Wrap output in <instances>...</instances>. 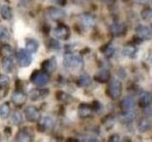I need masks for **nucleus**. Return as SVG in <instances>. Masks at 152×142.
<instances>
[{
    "label": "nucleus",
    "mask_w": 152,
    "mask_h": 142,
    "mask_svg": "<svg viewBox=\"0 0 152 142\" xmlns=\"http://www.w3.org/2000/svg\"><path fill=\"white\" fill-rule=\"evenodd\" d=\"M63 64L66 67L72 69H80L83 67L84 61L82 57L73 54H66L63 58Z\"/></svg>",
    "instance_id": "obj_1"
},
{
    "label": "nucleus",
    "mask_w": 152,
    "mask_h": 142,
    "mask_svg": "<svg viewBox=\"0 0 152 142\" xmlns=\"http://www.w3.org/2000/svg\"><path fill=\"white\" fill-rule=\"evenodd\" d=\"M16 61L20 67H27L32 62V56L31 52H28L26 49H18L16 53Z\"/></svg>",
    "instance_id": "obj_2"
},
{
    "label": "nucleus",
    "mask_w": 152,
    "mask_h": 142,
    "mask_svg": "<svg viewBox=\"0 0 152 142\" xmlns=\"http://www.w3.org/2000/svg\"><path fill=\"white\" fill-rule=\"evenodd\" d=\"M50 75L46 71L36 70L31 76V82L35 85H45L49 83Z\"/></svg>",
    "instance_id": "obj_3"
},
{
    "label": "nucleus",
    "mask_w": 152,
    "mask_h": 142,
    "mask_svg": "<svg viewBox=\"0 0 152 142\" xmlns=\"http://www.w3.org/2000/svg\"><path fill=\"white\" fill-rule=\"evenodd\" d=\"M108 96L112 99H117L122 94V83L117 79H112L107 89Z\"/></svg>",
    "instance_id": "obj_4"
},
{
    "label": "nucleus",
    "mask_w": 152,
    "mask_h": 142,
    "mask_svg": "<svg viewBox=\"0 0 152 142\" xmlns=\"http://www.w3.org/2000/svg\"><path fill=\"white\" fill-rule=\"evenodd\" d=\"M45 15L47 18L50 19L52 21H58L61 19H64L66 17V12L63 9L58 8H48L45 12Z\"/></svg>",
    "instance_id": "obj_5"
},
{
    "label": "nucleus",
    "mask_w": 152,
    "mask_h": 142,
    "mask_svg": "<svg viewBox=\"0 0 152 142\" xmlns=\"http://www.w3.org/2000/svg\"><path fill=\"white\" fill-rule=\"evenodd\" d=\"M50 90L48 88H36V89H32L30 91L28 94V98H30L32 101H42L45 98L49 96Z\"/></svg>",
    "instance_id": "obj_6"
},
{
    "label": "nucleus",
    "mask_w": 152,
    "mask_h": 142,
    "mask_svg": "<svg viewBox=\"0 0 152 142\" xmlns=\"http://www.w3.org/2000/svg\"><path fill=\"white\" fill-rule=\"evenodd\" d=\"M53 35L59 40H68L70 35V30L68 26L61 24L53 30Z\"/></svg>",
    "instance_id": "obj_7"
},
{
    "label": "nucleus",
    "mask_w": 152,
    "mask_h": 142,
    "mask_svg": "<svg viewBox=\"0 0 152 142\" xmlns=\"http://www.w3.org/2000/svg\"><path fill=\"white\" fill-rule=\"evenodd\" d=\"M136 36L141 40H149L152 38V31L146 26L140 25L135 30Z\"/></svg>",
    "instance_id": "obj_8"
},
{
    "label": "nucleus",
    "mask_w": 152,
    "mask_h": 142,
    "mask_svg": "<svg viewBox=\"0 0 152 142\" xmlns=\"http://www.w3.org/2000/svg\"><path fill=\"white\" fill-rule=\"evenodd\" d=\"M25 116L27 120L35 122L40 118V112L35 106H28L25 109Z\"/></svg>",
    "instance_id": "obj_9"
},
{
    "label": "nucleus",
    "mask_w": 152,
    "mask_h": 142,
    "mask_svg": "<svg viewBox=\"0 0 152 142\" xmlns=\"http://www.w3.org/2000/svg\"><path fill=\"white\" fill-rule=\"evenodd\" d=\"M53 120L50 117H43L39 118V122H38V129L40 132H46L48 130L52 129L53 127Z\"/></svg>",
    "instance_id": "obj_10"
},
{
    "label": "nucleus",
    "mask_w": 152,
    "mask_h": 142,
    "mask_svg": "<svg viewBox=\"0 0 152 142\" xmlns=\"http://www.w3.org/2000/svg\"><path fill=\"white\" fill-rule=\"evenodd\" d=\"M42 67L44 69V71L49 73H52L54 72L57 68V61L54 57H51L50 59H48L46 61H44L42 63Z\"/></svg>",
    "instance_id": "obj_11"
},
{
    "label": "nucleus",
    "mask_w": 152,
    "mask_h": 142,
    "mask_svg": "<svg viewBox=\"0 0 152 142\" xmlns=\"http://www.w3.org/2000/svg\"><path fill=\"white\" fill-rule=\"evenodd\" d=\"M27 98H28L27 95L23 91H20V90L14 91L12 95V101L16 105H22V104H24L27 101Z\"/></svg>",
    "instance_id": "obj_12"
},
{
    "label": "nucleus",
    "mask_w": 152,
    "mask_h": 142,
    "mask_svg": "<svg viewBox=\"0 0 152 142\" xmlns=\"http://www.w3.org/2000/svg\"><path fill=\"white\" fill-rule=\"evenodd\" d=\"M125 31H126V26L122 23H114L110 26V32L115 37L123 35Z\"/></svg>",
    "instance_id": "obj_13"
},
{
    "label": "nucleus",
    "mask_w": 152,
    "mask_h": 142,
    "mask_svg": "<svg viewBox=\"0 0 152 142\" xmlns=\"http://www.w3.org/2000/svg\"><path fill=\"white\" fill-rule=\"evenodd\" d=\"M2 68L6 73H12L14 68L13 60L11 58V56H5L2 59Z\"/></svg>",
    "instance_id": "obj_14"
},
{
    "label": "nucleus",
    "mask_w": 152,
    "mask_h": 142,
    "mask_svg": "<svg viewBox=\"0 0 152 142\" xmlns=\"http://www.w3.org/2000/svg\"><path fill=\"white\" fill-rule=\"evenodd\" d=\"M25 47L26 49L31 52V53H35L39 49V43L37 40L32 39V38H28L25 42Z\"/></svg>",
    "instance_id": "obj_15"
},
{
    "label": "nucleus",
    "mask_w": 152,
    "mask_h": 142,
    "mask_svg": "<svg viewBox=\"0 0 152 142\" xmlns=\"http://www.w3.org/2000/svg\"><path fill=\"white\" fill-rule=\"evenodd\" d=\"M151 128V122L148 118L146 117H142L140 118L137 122V129L141 133L147 132Z\"/></svg>",
    "instance_id": "obj_16"
},
{
    "label": "nucleus",
    "mask_w": 152,
    "mask_h": 142,
    "mask_svg": "<svg viewBox=\"0 0 152 142\" xmlns=\"http://www.w3.org/2000/svg\"><path fill=\"white\" fill-rule=\"evenodd\" d=\"M152 102V95L148 92H145L139 99V105L142 108L148 107Z\"/></svg>",
    "instance_id": "obj_17"
},
{
    "label": "nucleus",
    "mask_w": 152,
    "mask_h": 142,
    "mask_svg": "<svg viewBox=\"0 0 152 142\" xmlns=\"http://www.w3.org/2000/svg\"><path fill=\"white\" fill-rule=\"evenodd\" d=\"M91 112H92V108L90 107L88 104H81L79 106L78 109V116L82 118H86V117H88L91 115Z\"/></svg>",
    "instance_id": "obj_18"
},
{
    "label": "nucleus",
    "mask_w": 152,
    "mask_h": 142,
    "mask_svg": "<svg viewBox=\"0 0 152 142\" xmlns=\"http://www.w3.org/2000/svg\"><path fill=\"white\" fill-rule=\"evenodd\" d=\"M94 78L99 83H107L110 78V73H109V70L107 69H102L95 75Z\"/></svg>",
    "instance_id": "obj_19"
},
{
    "label": "nucleus",
    "mask_w": 152,
    "mask_h": 142,
    "mask_svg": "<svg viewBox=\"0 0 152 142\" xmlns=\"http://www.w3.org/2000/svg\"><path fill=\"white\" fill-rule=\"evenodd\" d=\"M81 19V22L82 24L87 28H90L92 27L94 24H95V18L89 13H84L82 15L80 16Z\"/></svg>",
    "instance_id": "obj_20"
},
{
    "label": "nucleus",
    "mask_w": 152,
    "mask_h": 142,
    "mask_svg": "<svg viewBox=\"0 0 152 142\" xmlns=\"http://www.w3.org/2000/svg\"><path fill=\"white\" fill-rule=\"evenodd\" d=\"M120 120L123 123H130L135 118V113L130 110H126L120 115Z\"/></svg>",
    "instance_id": "obj_21"
},
{
    "label": "nucleus",
    "mask_w": 152,
    "mask_h": 142,
    "mask_svg": "<svg viewBox=\"0 0 152 142\" xmlns=\"http://www.w3.org/2000/svg\"><path fill=\"white\" fill-rule=\"evenodd\" d=\"M0 14L5 20H11L12 17V8L8 5H2L0 8Z\"/></svg>",
    "instance_id": "obj_22"
},
{
    "label": "nucleus",
    "mask_w": 152,
    "mask_h": 142,
    "mask_svg": "<svg viewBox=\"0 0 152 142\" xmlns=\"http://www.w3.org/2000/svg\"><path fill=\"white\" fill-rule=\"evenodd\" d=\"M137 47L133 45H126L124 46L123 49V54L125 55L126 57H129V58H133L136 53H137Z\"/></svg>",
    "instance_id": "obj_23"
},
{
    "label": "nucleus",
    "mask_w": 152,
    "mask_h": 142,
    "mask_svg": "<svg viewBox=\"0 0 152 142\" xmlns=\"http://www.w3.org/2000/svg\"><path fill=\"white\" fill-rule=\"evenodd\" d=\"M134 105H135V101H134V99H133V98L130 96H126L121 102L122 108L126 111L130 110V109H132L133 107H134Z\"/></svg>",
    "instance_id": "obj_24"
},
{
    "label": "nucleus",
    "mask_w": 152,
    "mask_h": 142,
    "mask_svg": "<svg viewBox=\"0 0 152 142\" xmlns=\"http://www.w3.org/2000/svg\"><path fill=\"white\" fill-rule=\"evenodd\" d=\"M32 135L27 129H23L18 133L16 135V140L18 141H31Z\"/></svg>",
    "instance_id": "obj_25"
},
{
    "label": "nucleus",
    "mask_w": 152,
    "mask_h": 142,
    "mask_svg": "<svg viewBox=\"0 0 152 142\" xmlns=\"http://www.w3.org/2000/svg\"><path fill=\"white\" fill-rule=\"evenodd\" d=\"M10 113H11V108L8 102H3L1 105H0V117L2 120H6V118L10 116Z\"/></svg>",
    "instance_id": "obj_26"
},
{
    "label": "nucleus",
    "mask_w": 152,
    "mask_h": 142,
    "mask_svg": "<svg viewBox=\"0 0 152 142\" xmlns=\"http://www.w3.org/2000/svg\"><path fill=\"white\" fill-rule=\"evenodd\" d=\"M90 83H91V79H90V77L87 74L81 75L77 82V84L81 87H87L88 85H90Z\"/></svg>",
    "instance_id": "obj_27"
},
{
    "label": "nucleus",
    "mask_w": 152,
    "mask_h": 142,
    "mask_svg": "<svg viewBox=\"0 0 152 142\" xmlns=\"http://www.w3.org/2000/svg\"><path fill=\"white\" fill-rule=\"evenodd\" d=\"M56 97H57V99H58L60 101L65 102V103H69V102H70L71 101H72V99H71V97L69 96V95L65 93V92H61V91L57 92Z\"/></svg>",
    "instance_id": "obj_28"
},
{
    "label": "nucleus",
    "mask_w": 152,
    "mask_h": 142,
    "mask_svg": "<svg viewBox=\"0 0 152 142\" xmlns=\"http://www.w3.org/2000/svg\"><path fill=\"white\" fill-rule=\"evenodd\" d=\"M47 46L51 50H59L61 45H60V43L58 42V40L50 39L49 41L47 42Z\"/></svg>",
    "instance_id": "obj_29"
},
{
    "label": "nucleus",
    "mask_w": 152,
    "mask_h": 142,
    "mask_svg": "<svg viewBox=\"0 0 152 142\" xmlns=\"http://www.w3.org/2000/svg\"><path fill=\"white\" fill-rule=\"evenodd\" d=\"M12 122L13 123V124H15V125H19L22 122V116H21V114L19 113L18 111L12 112Z\"/></svg>",
    "instance_id": "obj_30"
},
{
    "label": "nucleus",
    "mask_w": 152,
    "mask_h": 142,
    "mask_svg": "<svg viewBox=\"0 0 152 142\" xmlns=\"http://www.w3.org/2000/svg\"><path fill=\"white\" fill-rule=\"evenodd\" d=\"M141 15L144 20H149L152 18V9H145L142 12Z\"/></svg>",
    "instance_id": "obj_31"
},
{
    "label": "nucleus",
    "mask_w": 152,
    "mask_h": 142,
    "mask_svg": "<svg viewBox=\"0 0 152 142\" xmlns=\"http://www.w3.org/2000/svg\"><path fill=\"white\" fill-rule=\"evenodd\" d=\"M10 83V79L6 75H0V88H5Z\"/></svg>",
    "instance_id": "obj_32"
},
{
    "label": "nucleus",
    "mask_w": 152,
    "mask_h": 142,
    "mask_svg": "<svg viewBox=\"0 0 152 142\" xmlns=\"http://www.w3.org/2000/svg\"><path fill=\"white\" fill-rule=\"evenodd\" d=\"M9 38L8 28L4 26H0V40H6Z\"/></svg>",
    "instance_id": "obj_33"
},
{
    "label": "nucleus",
    "mask_w": 152,
    "mask_h": 142,
    "mask_svg": "<svg viewBox=\"0 0 152 142\" xmlns=\"http://www.w3.org/2000/svg\"><path fill=\"white\" fill-rule=\"evenodd\" d=\"M1 53L5 56H11L12 54V49L10 46H4L1 47Z\"/></svg>",
    "instance_id": "obj_34"
},
{
    "label": "nucleus",
    "mask_w": 152,
    "mask_h": 142,
    "mask_svg": "<svg viewBox=\"0 0 152 142\" xmlns=\"http://www.w3.org/2000/svg\"><path fill=\"white\" fill-rule=\"evenodd\" d=\"M114 51H115V49H114V47H113L112 46H107L106 50H104V55H106L107 57H110V56L113 55Z\"/></svg>",
    "instance_id": "obj_35"
},
{
    "label": "nucleus",
    "mask_w": 152,
    "mask_h": 142,
    "mask_svg": "<svg viewBox=\"0 0 152 142\" xmlns=\"http://www.w3.org/2000/svg\"><path fill=\"white\" fill-rule=\"evenodd\" d=\"M113 123H114L113 118H112V117H107V120H106V123H104V125H106V126L109 125V126H108V128H109V127H112V126H113Z\"/></svg>",
    "instance_id": "obj_36"
},
{
    "label": "nucleus",
    "mask_w": 152,
    "mask_h": 142,
    "mask_svg": "<svg viewBox=\"0 0 152 142\" xmlns=\"http://www.w3.org/2000/svg\"><path fill=\"white\" fill-rule=\"evenodd\" d=\"M50 1L58 4L60 6H64V5H66V0H50Z\"/></svg>",
    "instance_id": "obj_37"
},
{
    "label": "nucleus",
    "mask_w": 152,
    "mask_h": 142,
    "mask_svg": "<svg viewBox=\"0 0 152 142\" xmlns=\"http://www.w3.org/2000/svg\"><path fill=\"white\" fill-rule=\"evenodd\" d=\"M109 141H115V142L120 141V136H119L118 135H113L109 137Z\"/></svg>",
    "instance_id": "obj_38"
},
{
    "label": "nucleus",
    "mask_w": 152,
    "mask_h": 142,
    "mask_svg": "<svg viewBox=\"0 0 152 142\" xmlns=\"http://www.w3.org/2000/svg\"><path fill=\"white\" fill-rule=\"evenodd\" d=\"M100 108H101V104H100L98 101H95V102L93 103V109H94V110L98 111Z\"/></svg>",
    "instance_id": "obj_39"
},
{
    "label": "nucleus",
    "mask_w": 152,
    "mask_h": 142,
    "mask_svg": "<svg viewBox=\"0 0 152 142\" xmlns=\"http://www.w3.org/2000/svg\"><path fill=\"white\" fill-rule=\"evenodd\" d=\"M138 1H139L140 3H142V2H145L146 0H138Z\"/></svg>",
    "instance_id": "obj_40"
},
{
    "label": "nucleus",
    "mask_w": 152,
    "mask_h": 142,
    "mask_svg": "<svg viewBox=\"0 0 152 142\" xmlns=\"http://www.w3.org/2000/svg\"><path fill=\"white\" fill-rule=\"evenodd\" d=\"M104 2H110V1H113V0H104Z\"/></svg>",
    "instance_id": "obj_41"
},
{
    "label": "nucleus",
    "mask_w": 152,
    "mask_h": 142,
    "mask_svg": "<svg viewBox=\"0 0 152 142\" xmlns=\"http://www.w3.org/2000/svg\"><path fill=\"white\" fill-rule=\"evenodd\" d=\"M80 1H84V2H88L90 0H80Z\"/></svg>",
    "instance_id": "obj_42"
},
{
    "label": "nucleus",
    "mask_w": 152,
    "mask_h": 142,
    "mask_svg": "<svg viewBox=\"0 0 152 142\" xmlns=\"http://www.w3.org/2000/svg\"><path fill=\"white\" fill-rule=\"evenodd\" d=\"M24 1H26V2H27V1H30V0H24Z\"/></svg>",
    "instance_id": "obj_43"
},
{
    "label": "nucleus",
    "mask_w": 152,
    "mask_h": 142,
    "mask_svg": "<svg viewBox=\"0 0 152 142\" xmlns=\"http://www.w3.org/2000/svg\"><path fill=\"white\" fill-rule=\"evenodd\" d=\"M151 28H152V25H151Z\"/></svg>",
    "instance_id": "obj_44"
}]
</instances>
